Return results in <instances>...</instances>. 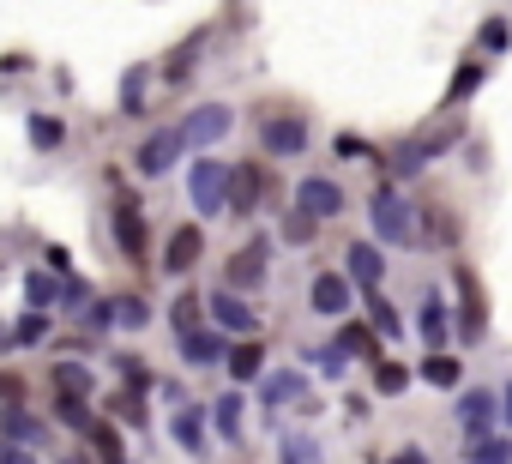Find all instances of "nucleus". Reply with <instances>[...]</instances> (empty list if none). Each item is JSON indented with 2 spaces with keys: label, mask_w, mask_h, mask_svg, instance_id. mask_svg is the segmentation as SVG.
<instances>
[{
  "label": "nucleus",
  "mask_w": 512,
  "mask_h": 464,
  "mask_svg": "<svg viewBox=\"0 0 512 464\" xmlns=\"http://www.w3.org/2000/svg\"><path fill=\"white\" fill-rule=\"evenodd\" d=\"M368 217H374V242H392V248H422V211H416L398 187H374Z\"/></svg>",
  "instance_id": "nucleus-1"
},
{
  "label": "nucleus",
  "mask_w": 512,
  "mask_h": 464,
  "mask_svg": "<svg viewBox=\"0 0 512 464\" xmlns=\"http://www.w3.org/2000/svg\"><path fill=\"white\" fill-rule=\"evenodd\" d=\"M458 139H464V121H440V127H428V133L404 139V145L386 157V175H398V181H416L428 163H440L446 151H458Z\"/></svg>",
  "instance_id": "nucleus-2"
},
{
  "label": "nucleus",
  "mask_w": 512,
  "mask_h": 464,
  "mask_svg": "<svg viewBox=\"0 0 512 464\" xmlns=\"http://www.w3.org/2000/svg\"><path fill=\"white\" fill-rule=\"evenodd\" d=\"M229 187H235V163H223L211 151H199L187 163V199L199 217H229Z\"/></svg>",
  "instance_id": "nucleus-3"
},
{
  "label": "nucleus",
  "mask_w": 512,
  "mask_h": 464,
  "mask_svg": "<svg viewBox=\"0 0 512 464\" xmlns=\"http://www.w3.org/2000/svg\"><path fill=\"white\" fill-rule=\"evenodd\" d=\"M272 260H278V242L272 236H247L235 254H229V272H223V284L241 296V290H260L266 278H272Z\"/></svg>",
  "instance_id": "nucleus-4"
},
{
  "label": "nucleus",
  "mask_w": 512,
  "mask_h": 464,
  "mask_svg": "<svg viewBox=\"0 0 512 464\" xmlns=\"http://www.w3.org/2000/svg\"><path fill=\"white\" fill-rule=\"evenodd\" d=\"M181 157H187V133H181V121H175V127L145 133V145L133 151V169H139L145 181H163L169 169H181Z\"/></svg>",
  "instance_id": "nucleus-5"
},
{
  "label": "nucleus",
  "mask_w": 512,
  "mask_h": 464,
  "mask_svg": "<svg viewBox=\"0 0 512 464\" xmlns=\"http://www.w3.org/2000/svg\"><path fill=\"white\" fill-rule=\"evenodd\" d=\"M205 314H211V326H217L223 338H235V344H241V338H260V314H253L229 284H217V290L205 296Z\"/></svg>",
  "instance_id": "nucleus-6"
},
{
  "label": "nucleus",
  "mask_w": 512,
  "mask_h": 464,
  "mask_svg": "<svg viewBox=\"0 0 512 464\" xmlns=\"http://www.w3.org/2000/svg\"><path fill=\"white\" fill-rule=\"evenodd\" d=\"M314 145V121L308 115H266L260 121V151L266 157H302Z\"/></svg>",
  "instance_id": "nucleus-7"
},
{
  "label": "nucleus",
  "mask_w": 512,
  "mask_h": 464,
  "mask_svg": "<svg viewBox=\"0 0 512 464\" xmlns=\"http://www.w3.org/2000/svg\"><path fill=\"white\" fill-rule=\"evenodd\" d=\"M494 416H500V392H482V386H470V392H458V410H452V422H458V434H464V446H476V440H488V434H494Z\"/></svg>",
  "instance_id": "nucleus-8"
},
{
  "label": "nucleus",
  "mask_w": 512,
  "mask_h": 464,
  "mask_svg": "<svg viewBox=\"0 0 512 464\" xmlns=\"http://www.w3.org/2000/svg\"><path fill=\"white\" fill-rule=\"evenodd\" d=\"M199 260H205V229H199V223H175V229H169V242H163V266H157V272L187 278Z\"/></svg>",
  "instance_id": "nucleus-9"
},
{
  "label": "nucleus",
  "mask_w": 512,
  "mask_h": 464,
  "mask_svg": "<svg viewBox=\"0 0 512 464\" xmlns=\"http://www.w3.org/2000/svg\"><path fill=\"white\" fill-rule=\"evenodd\" d=\"M350 302H356V284H350L344 272H314V278H308V308H314L320 320H344Z\"/></svg>",
  "instance_id": "nucleus-10"
},
{
  "label": "nucleus",
  "mask_w": 512,
  "mask_h": 464,
  "mask_svg": "<svg viewBox=\"0 0 512 464\" xmlns=\"http://www.w3.org/2000/svg\"><path fill=\"white\" fill-rule=\"evenodd\" d=\"M109 229H115V242H121V254L127 260H145V248H151V236H145V211H139V199L121 187V199H115V211H109Z\"/></svg>",
  "instance_id": "nucleus-11"
},
{
  "label": "nucleus",
  "mask_w": 512,
  "mask_h": 464,
  "mask_svg": "<svg viewBox=\"0 0 512 464\" xmlns=\"http://www.w3.org/2000/svg\"><path fill=\"white\" fill-rule=\"evenodd\" d=\"M296 211L314 217V223H326V217L344 211V187H338L332 175H302V181H296Z\"/></svg>",
  "instance_id": "nucleus-12"
},
{
  "label": "nucleus",
  "mask_w": 512,
  "mask_h": 464,
  "mask_svg": "<svg viewBox=\"0 0 512 464\" xmlns=\"http://www.w3.org/2000/svg\"><path fill=\"white\" fill-rule=\"evenodd\" d=\"M229 127H235V109H229V103H199V109L181 121V133H187V145H193V151H211Z\"/></svg>",
  "instance_id": "nucleus-13"
},
{
  "label": "nucleus",
  "mask_w": 512,
  "mask_h": 464,
  "mask_svg": "<svg viewBox=\"0 0 512 464\" xmlns=\"http://www.w3.org/2000/svg\"><path fill=\"white\" fill-rule=\"evenodd\" d=\"M344 278L368 296V290H380V278H386V254H380V242H350L344 248Z\"/></svg>",
  "instance_id": "nucleus-14"
},
{
  "label": "nucleus",
  "mask_w": 512,
  "mask_h": 464,
  "mask_svg": "<svg viewBox=\"0 0 512 464\" xmlns=\"http://www.w3.org/2000/svg\"><path fill=\"white\" fill-rule=\"evenodd\" d=\"M302 398H314L302 368H272V374L260 380V410H290V404H302Z\"/></svg>",
  "instance_id": "nucleus-15"
},
{
  "label": "nucleus",
  "mask_w": 512,
  "mask_h": 464,
  "mask_svg": "<svg viewBox=\"0 0 512 464\" xmlns=\"http://www.w3.org/2000/svg\"><path fill=\"white\" fill-rule=\"evenodd\" d=\"M416 338H422L428 350H446V338H452V308H446L440 290L422 296V308H416Z\"/></svg>",
  "instance_id": "nucleus-16"
},
{
  "label": "nucleus",
  "mask_w": 512,
  "mask_h": 464,
  "mask_svg": "<svg viewBox=\"0 0 512 464\" xmlns=\"http://www.w3.org/2000/svg\"><path fill=\"white\" fill-rule=\"evenodd\" d=\"M229 344H235V338H223L217 326H199V332L181 338V362H187V368H217V362H229Z\"/></svg>",
  "instance_id": "nucleus-17"
},
{
  "label": "nucleus",
  "mask_w": 512,
  "mask_h": 464,
  "mask_svg": "<svg viewBox=\"0 0 512 464\" xmlns=\"http://www.w3.org/2000/svg\"><path fill=\"white\" fill-rule=\"evenodd\" d=\"M260 193H266V169L260 163H235V187H229V217H253L260 211Z\"/></svg>",
  "instance_id": "nucleus-18"
},
{
  "label": "nucleus",
  "mask_w": 512,
  "mask_h": 464,
  "mask_svg": "<svg viewBox=\"0 0 512 464\" xmlns=\"http://www.w3.org/2000/svg\"><path fill=\"white\" fill-rule=\"evenodd\" d=\"M223 368H229V380H235V386H247V380L260 386V380H266V344H260V338L229 344V362H223Z\"/></svg>",
  "instance_id": "nucleus-19"
},
{
  "label": "nucleus",
  "mask_w": 512,
  "mask_h": 464,
  "mask_svg": "<svg viewBox=\"0 0 512 464\" xmlns=\"http://www.w3.org/2000/svg\"><path fill=\"white\" fill-rule=\"evenodd\" d=\"M205 49H211V31H193V37L163 61V85H187V79H193V67L205 61Z\"/></svg>",
  "instance_id": "nucleus-20"
},
{
  "label": "nucleus",
  "mask_w": 512,
  "mask_h": 464,
  "mask_svg": "<svg viewBox=\"0 0 512 464\" xmlns=\"http://www.w3.org/2000/svg\"><path fill=\"white\" fill-rule=\"evenodd\" d=\"M205 416H211V404H181V410L169 416V434H175L193 458H205Z\"/></svg>",
  "instance_id": "nucleus-21"
},
{
  "label": "nucleus",
  "mask_w": 512,
  "mask_h": 464,
  "mask_svg": "<svg viewBox=\"0 0 512 464\" xmlns=\"http://www.w3.org/2000/svg\"><path fill=\"white\" fill-rule=\"evenodd\" d=\"M458 236H464V223L446 205H428L422 211V248H458Z\"/></svg>",
  "instance_id": "nucleus-22"
},
{
  "label": "nucleus",
  "mask_w": 512,
  "mask_h": 464,
  "mask_svg": "<svg viewBox=\"0 0 512 464\" xmlns=\"http://www.w3.org/2000/svg\"><path fill=\"white\" fill-rule=\"evenodd\" d=\"M458 290H464V314H458V344H476L482 332H488V320H482V296H476V278L458 266Z\"/></svg>",
  "instance_id": "nucleus-23"
},
{
  "label": "nucleus",
  "mask_w": 512,
  "mask_h": 464,
  "mask_svg": "<svg viewBox=\"0 0 512 464\" xmlns=\"http://www.w3.org/2000/svg\"><path fill=\"white\" fill-rule=\"evenodd\" d=\"M422 380L440 386V392H452V386L464 380V362H458L452 350H428V356H422Z\"/></svg>",
  "instance_id": "nucleus-24"
},
{
  "label": "nucleus",
  "mask_w": 512,
  "mask_h": 464,
  "mask_svg": "<svg viewBox=\"0 0 512 464\" xmlns=\"http://www.w3.org/2000/svg\"><path fill=\"white\" fill-rule=\"evenodd\" d=\"M0 434H7L13 446H37V440H43V422H37L25 404H13V410H0Z\"/></svg>",
  "instance_id": "nucleus-25"
},
{
  "label": "nucleus",
  "mask_w": 512,
  "mask_h": 464,
  "mask_svg": "<svg viewBox=\"0 0 512 464\" xmlns=\"http://www.w3.org/2000/svg\"><path fill=\"white\" fill-rule=\"evenodd\" d=\"M302 362H314L320 380H344V374H350V350H344V344H308Z\"/></svg>",
  "instance_id": "nucleus-26"
},
{
  "label": "nucleus",
  "mask_w": 512,
  "mask_h": 464,
  "mask_svg": "<svg viewBox=\"0 0 512 464\" xmlns=\"http://www.w3.org/2000/svg\"><path fill=\"white\" fill-rule=\"evenodd\" d=\"M55 422L73 428V434H91L97 416H91V398H73V392H55Z\"/></svg>",
  "instance_id": "nucleus-27"
},
{
  "label": "nucleus",
  "mask_w": 512,
  "mask_h": 464,
  "mask_svg": "<svg viewBox=\"0 0 512 464\" xmlns=\"http://www.w3.org/2000/svg\"><path fill=\"white\" fill-rule=\"evenodd\" d=\"M25 139L37 145V151H61V139H67V127H61V115H25Z\"/></svg>",
  "instance_id": "nucleus-28"
},
{
  "label": "nucleus",
  "mask_w": 512,
  "mask_h": 464,
  "mask_svg": "<svg viewBox=\"0 0 512 464\" xmlns=\"http://www.w3.org/2000/svg\"><path fill=\"white\" fill-rule=\"evenodd\" d=\"M362 302H368V326H374L380 338H404V314H398V308H392L380 290H368Z\"/></svg>",
  "instance_id": "nucleus-29"
},
{
  "label": "nucleus",
  "mask_w": 512,
  "mask_h": 464,
  "mask_svg": "<svg viewBox=\"0 0 512 464\" xmlns=\"http://www.w3.org/2000/svg\"><path fill=\"white\" fill-rule=\"evenodd\" d=\"M338 344H344L350 356H362L368 368H374V362H386V356H380V332H374L368 320H362V326H344V332H338Z\"/></svg>",
  "instance_id": "nucleus-30"
},
{
  "label": "nucleus",
  "mask_w": 512,
  "mask_h": 464,
  "mask_svg": "<svg viewBox=\"0 0 512 464\" xmlns=\"http://www.w3.org/2000/svg\"><path fill=\"white\" fill-rule=\"evenodd\" d=\"M241 410H247V404H241V392H223V398L211 404V428H217L229 446L241 440Z\"/></svg>",
  "instance_id": "nucleus-31"
},
{
  "label": "nucleus",
  "mask_w": 512,
  "mask_h": 464,
  "mask_svg": "<svg viewBox=\"0 0 512 464\" xmlns=\"http://www.w3.org/2000/svg\"><path fill=\"white\" fill-rule=\"evenodd\" d=\"M278 464H326V452H320V440H314V434H302V428H296V434H284V440H278Z\"/></svg>",
  "instance_id": "nucleus-32"
},
{
  "label": "nucleus",
  "mask_w": 512,
  "mask_h": 464,
  "mask_svg": "<svg viewBox=\"0 0 512 464\" xmlns=\"http://www.w3.org/2000/svg\"><path fill=\"white\" fill-rule=\"evenodd\" d=\"M91 386H97V374L85 368V362H55V392H73V398H91Z\"/></svg>",
  "instance_id": "nucleus-33"
},
{
  "label": "nucleus",
  "mask_w": 512,
  "mask_h": 464,
  "mask_svg": "<svg viewBox=\"0 0 512 464\" xmlns=\"http://www.w3.org/2000/svg\"><path fill=\"white\" fill-rule=\"evenodd\" d=\"M115 326H121V332H145V326H151V302L133 296V290L115 296Z\"/></svg>",
  "instance_id": "nucleus-34"
},
{
  "label": "nucleus",
  "mask_w": 512,
  "mask_h": 464,
  "mask_svg": "<svg viewBox=\"0 0 512 464\" xmlns=\"http://www.w3.org/2000/svg\"><path fill=\"white\" fill-rule=\"evenodd\" d=\"M482 79H488V67H482V61H464V67L452 73V85H446V103H464V97H476V91H482Z\"/></svg>",
  "instance_id": "nucleus-35"
},
{
  "label": "nucleus",
  "mask_w": 512,
  "mask_h": 464,
  "mask_svg": "<svg viewBox=\"0 0 512 464\" xmlns=\"http://www.w3.org/2000/svg\"><path fill=\"white\" fill-rule=\"evenodd\" d=\"M61 290H67V284H55L49 272H25V302H31V308H43V314H49V308L61 302Z\"/></svg>",
  "instance_id": "nucleus-36"
},
{
  "label": "nucleus",
  "mask_w": 512,
  "mask_h": 464,
  "mask_svg": "<svg viewBox=\"0 0 512 464\" xmlns=\"http://www.w3.org/2000/svg\"><path fill=\"white\" fill-rule=\"evenodd\" d=\"M103 410H109L115 422H127V428H145V398H139V392H109Z\"/></svg>",
  "instance_id": "nucleus-37"
},
{
  "label": "nucleus",
  "mask_w": 512,
  "mask_h": 464,
  "mask_svg": "<svg viewBox=\"0 0 512 464\" xmlns=\"http://www.w3.org/2000/svg\"><path fill=\"white\" fill-rule=\"evenodd\" d=\"M85 440H91V452H97L103 464H127V440H121V434H115L109 422H97V428H91Z\"/></svg>",
  "instance_id": "nucleus-38"
},
{
  "label": "nucleus",
  "mask_w": 512,
  "mask_h": 464,
  "mask_svg": "<svg viewBox=\"0 0 512 464\" xmlns=\"http://www.w3.org/2000/svg\"><path fill=\"white\" fill-rule=\"evenodd\" d=\"M199 314H205V296H175V308H169V326H175V338L199 332Z\"/></svg>",
  "instance_id": "nucleus-39"
},
{
  "label": "nucleus",
  "mask_w": 512,
  "mask_h": 464,
  "mask_svg": "<svg viewBox=\"0 0 512 464\" xmlns=\"http://www.w3.org/2000/svg\"><path fill=\"white\" fill-rule=\"evenodd\" d=\"M374 392H380V398L410 392V368H404V362H374Z\"/></svg>",
  "instance_id": "nucleus-40"
},
{
  "label": "nucleus",
  "mask_w": 512,
  "mask_h": 464,
  "mask_svg": "<svg viewBox=\"0 0 512 464\" xmlns=\"http://www.w3.org/2000/svg\"><path fill=\"white\" fill-rule=\"evenodd\" d=\"M43 338H49V314H43V308H31V314L13 320V344H19V350H25V344H43Z\"/></svg>",
  "instance_id": "nucleus-41"
},
{
  "label": "nucleus",
  "mask_w": 512,
  "mask_h": 464,
  "mask_svg": "<svg viewBox=\"0 0 512 464\" xmlns=\"http://www.w3.org/2000/svg\"><path fill=\"white\" fill-rule=\"evenodd\" d=\"M470 464H512V434H488L470 446Z\"/></svg>",
  "instance_id": "nucleus-42"
},
{
  "label": "nucleus",
  "mask_w": 512,
  "mask_h": 464,
  "mask_svg": "<svg viewBox=\"0 0 512 464\" xmlns=\"http://www.w3.org/2000/svg\"><path fill=\"white\" fill-rule=\"evenodd\" d=\"M512 49V19H482V55H506Z\"/></svg>",
  "instance_id": "nucleus-43"
},
{
  "label": "nucleus",
  "mask_w": 512,
  "mask_h": 464,
  "mask_svg": "<svg viewBox=\"0 0 512 464\" xmlns=\"http://www.w3.org/2000/svg\"><path fill=\"white\" fill-rule=\"evenodd\" d=\"M91 302H97V296H91V284H85V278H67V290H61V308H67L73 320H85V314H91Z\"/></svg>",
  "instance_id": "nucleus-44"
},
{
  "label": "nucleus",
  "mask_w": 512,
  "mask_h": 464,
  "mask_svg": "<svg viewBox=\"0 0 512 464\" xmlns=\"http://www.w3.org/2000/svg\"><path fill=\"white\" fill-rule=\"evenodd\" d=\"M139 109H145V67H133L121 79V115H139Z\"/></svg>",
  "instance_id": "nucleus-45"
},
{
  "label": "nucleus",
  "mask_w": 512,
  "mask_h": 464,
  "mask_svg": "<svg viewBox=\"0 0 512 464\" xmlns=\"http://www.w3.org/2000/svg\"><path fill=\"white\" fill-rule=\"evenodd\" d=\"M314 229H320L314 217H302V211H290V217H284V242H290V248H308V242H314Z\"/></svg>",
  "instance_id": "nucleus-46"
},
{
  "label": "nucleus",
  "mask_w": 512,
  "mask_h": 464,
  "mask_svg": "<svg viewBox=\"0 0 512 464\" xmlns=\"http://www.w3.org/2000/svg\"><path fill=\"white\" fill-rule=\"evenodd\" d=\"M121 362V374H127V392H145L151 386V374H145V356H115Z\"/></svg>",
  "instance_id": "nucleus-47"
},
{
  "label": "nucleus",
  "mask_w": 512,
  "mask_h": 464,
  "mask_svg": "<svg viewBox=\"0 0 512 464\" xmlns=\"http://www.w3.org/2000/svg\"><path fill=\"white\" fill-rule=\"evenodd\" d=\"M338 157H374V151H368V139H356V133H338Z\"/></svg>",
  "instance_id": "nucleus-48"
},
{
  "label": "nucleus",
  "mask_w": 512,
  "mask_h": 464,
  "mask_svg": "<svg viewBox=\"0 0 512 464\" xmlns=\"http://www.w3.org/2000/svg\"><path fill=\"white\" fill-rule=\"evenodd\" d=\"M386 464H434V458H428V452H422V446H416V440H410V446H398V452H392V458H386Z\"/></svg>",
  "instance_id": "nucleus-49"
},
{
  "label": "nucleus",
  "mask_w": 512,
  "mask_h": 464,
  "mask_svg": "<svg viewBox=\"0 0 512 464\" xmlns=\"http://www.w3.org/2000/svg\"><path fill=\"white\" fill-rule=\"evenodd\" d=\"M0 464H31V458H25V446H13V440H0Z\"/></svg>",
  "instance_id": "nucleus-50"
},
{
  "label": "nucleus",
  "mask_w": 512,
  "mask_h": 464,
  "mask_svg": "<svg viewBox=\"0 0 512 464\" xmlns=\"http://www.w3.org/2000/svg\"><path fill=\"white\" fill-rule=\"evenodd\" d=\"M157 392H163V404H187V392H181V380H163Z\"/></svg>",
  "instance_id": "nucleus-51"
},
{
  "label": "nucleus",
  "mask_w": 512,
  "mask_h": 464,
  "mask_svg": "<svg viewBox=\"0 0 512 464\" xmlns=\"http://www.w3.org/2000/svg\"><path fill=\"white\" fill-rule=\"evenodd\" d=\"M500 416H506V428H512V380H506V392H500Z\"/></svg>",
  "instance_id": "nucleus-52"
},
{
  "label": "nucleus",
  "mask_w": 512,
  "mask_h": 464,
  "mask_svg": "<svg viewBox=\"0 0 512 464\" xmlns=\"http://www.w3.org/2000/svg\"><path fill=\"white\" fill-rule=\"evenodd\" d=\"M67 464H91V458H67Z\"/></svg>",
  "instance_id": "nucleus-53"
}]
</instances>
